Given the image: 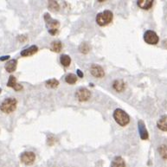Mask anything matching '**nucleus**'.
Segmentation results:
<instances>
[{
	"label": "nucleus",
	"mask_w": 167,
	"mask_h": 167,
	"mask_svg": "<svg viewBox=\"0 0 167 167\" xmlns=\"http://www.w3.org/2000/svg\"><path fill=\"white\" fill-rule=\"evenodd\" d=\"M37 51H38V47L37 45H32V46H30V48H25V49L22 50L21 51V56H24V57L33 56L34 54H36Z\"/></svg>",
	"instance_id": "obj_9"
},
{
	"label": "nucleus",
	"mask_w": 167,
	"mask_h": 167,
	"mask_svg": "<svg viewBox=\"0 0 167 167\" xmlns=\"http://www.w3.org/2000/svg\"><path fill=\"white\" fill-rule=\"evenodd\" d=\"M111 167H126L125 160L121 157H115L112 161Z\"/></svg>",
	"instance_id": "obj_14"
},
{
	"label": "nucleus",
	"mask_w": 167,
	"mask_h": 167,
	"mask_svg": "<svg viewBox=\"0 0 167 167\" xmlns=\"http://www.w3.org/2000/svg\"><path fill=\"white\" fill-rule=\"evenodd\" d=\"M90 72L93 76L96 77V78H102L105 75V72L103 68L100 67L98 64H93L90 67Z\"/></svg>",
	"instance_id": "obj_8"
},
{
	"label": "nucleus",
	"mask_w": 167,
	"mask_h": 167,
	"mask_svg": "<svg viewBox=\"0 0 167 167\" xmlns=\"http://www.w3.org/2000/svg\"><path fill=\"white\" fill-rule=\"evenodd\" d=\"M17 66H18V61L16 59H12L7 62V63L4 66V68L9 73H12V72H14L16 70Z\"/></svg>",
	"instance_id": "obj_11"
},
{
	"label": "nucleus",
	"mask_w": 167,
	"mask_h": 167,
	"mask_svg": "<svg viewBox=\"0 0 167 167\" xmlns=\"http://www.w3.org/2000/svg\"><path fill=\"white\" fill-rule=\"evenodd\" d=\"M62 48H63V44L60 41H54L51 43V46H50V48L51 50L54 51V52L58 53L62 50Z\"/></svg>",
	"instance_id": "obj_16"
},
{
	"label": "nucleus",
	"mask_w": 167,
	"mask_h": 167,
	"mask_svg": "<svg viewBox=\"0 0 167 167\" xmlns=\"http://www.w3.org/2000/svg\"><path fill=\"white\" fill-rule=\"evenodd\" d=\"M18 101L15 98H7L0 105V110L4 114H11L17 108Z\"/></svg>",
	"instance_id": "obj_1"
},
{
	"label": "nucleus",
	"mask_w": 167,
	"mask_h": 167,
	"mask_svg": "<svg viewBox=\"0 0 167 167\" xmlns=\"http://www.w3.org/2000/svg\"><path fill=\"white\" fill-rule=\"evenodd\" d=\"M113 88L117 92H122L125 89V83L122 80H115L113 83Z\"/></svg>",
	"instance_id": "obj_15"
},
{
	"label": "nucleus",
	"mask_w": 167,
	"mask_h": 167,
	"mask_svg": "<svg viewBox=\"0 0 167 167\" xmlns=\"http://www.w3.org/2000/svg\"><path fill=\"white\" fill-rule=\"evenodd\" d=\"M48 7L49 10L52 11H59V4L56 1H48Z\"/></svg>",
	"instance_id": "obj_20"
},
{
	"label": "nucleus",
	"mask_w": 167,
	"mask_h": 167,
	"mask_svg": "<svg viewBox=\"0 0 167 167\" xmlns=\"http://www.w3.org/2000/svg\"><path fill=\"white\" fill-rule=\"evenodd\" d=\"M159 152L161 154V156L163 157V159H167V146L162 145L159 148Z\"/></svg>",
	"instance_id": "obj_23"
},
{
	"label": "nucleus",
	"mask_w": 167,
	"mask_h": 167,
	"mask_svg": "<svg viewBox=\"0 0 167 167\" xmlns=\"http://www.w3.org/2000/svg\"><path fill=\"white\" fill-rule=\"evenodd\" d=\"M46 87L47 88H49V89H56L59 85V82L56 80V79H50L46 82Z\"/></svg>",
	"instance_id": "obj_19"
},
{
	"label": "nucleus",
	"mask_w": 167,
	"mask_h": 167,
	"mask_svg": "<svg viewBox=\"0 0 167 167\" xmlns=\"http://www.w3.org/2000/svg\"><path fill=\"white\" fill-rule=\"evenodd\" d=\"M79 50L82 53H83V54H88L89 52V50H90V46L87 43H82V44L80 45V47H79Z\"/></svg>",
	"instance_id": "obj_21"
},
{
	"label": "nucleus",
	"mask_w": 167,
	"mask_h": 167,
	"mask_svg": "<svg viewBox=\"0 0 167 167\" xmlns=\"http://www.w3.org/2000/svg\"><path fill=\"white\" fill-rule=\"evenodd\" d=\"M65 81L67 83L70 84V85H73L74 84L76 81H77V75H75L74 74H68L65 77Z\"/></svg>",
	"instance_id": "obj_18"
},
{
	"label": "nucleus",
	"mask_w": 167,
	"mask_h": 167,
	"mask_svg": "<svg viewBox=\"0 0 167 167\" xmlns=\"http://www.w3.org/2000/svg\"><path fill=\"white\" fill-rule=\"evenodd\" d=\"M1 91H2V89H0V93H1Z\"/></svg>",
	"instance_id": "obj_26"
},
{
	"label": "nucleus",
	"mask_w": 167,
	"mask_h": 167,
	"mask_svg": "<svg viewBox=\"0 0 167 167\" xmlns=\"http://www.w3.org/2000/svg\"><path fill=\"white\" fill-rule=\"evenodd\" d=\"M113 12L111 11H104L98 13L96 16V23L100 26H106L113 20Z\"/></svg>",
	"instance_id": "obj_3"
},
{
	"label": "nucleus",
	"mask_w": 167,
	"mask_h": 167,
	"mask_svg": "<svg viewBox=\"0 0 167 167\" xmlns=\"http://www.w3.org/2000/svg\"><path fill=\"white\" fill-rule=\"evenodd\" d=\"M10 56H1L0 57V61H5V60L9 59Z\"/></svg>",
	"instance_id": "obj_25"
},
{
	"label": "nucleus",
	"mask_w": 167,
	"mask_h": 167,
	"mask_svg": "<svg viewBox=\"0 0 167 167\" xmlns=\"http://www.w3.org/2000/svg\"><path fill=\"white\" fill-rule=\"evenodd\" d=\"M75 96L77 98V100L80 101H87L89 99H90L91 93L89 89H85V88H81L76 91Z\"/></svg>",
	"instance_id": "obj_7"
},
{
	"label": "nucleus",
	"mask_w": 167,
	"mask_h": 167,
	"mask_svg": "<svg viewBox=\"0 0 167 167\" xmlns=\"http://www.w3.org/2000/svg\"><path fill=\"white\" fill-rule=\"evenodd\" d=\"M36 159V155L32 152H23L20 156V160L21 162L23 163L26 165H30L34 163V161Z\"/></svg>",
	"instance_id": "obj_6"
},
{
	"label": "nucleus",
	"mask_w": 167,
	"mask_h": 167,
	"mask_svg": "<svg viewBox=\"0 0 167 167\" xmlns=\"http://www.w3.org/2000/svg\"><path fill=\"white\" fill-rule=\"evenodd\" d=\"M114 118L115 121L121 126H126L130 121L129 115L120 108H118V109L115 110L114 113Z\"/></svg>",
	"instance_id": "obj_2"
},
{
	"label": "nucleus",
	"mask_w": 167,
	"mask_h": 167,
	"mask_svg": "<svg viewBox=\"0 0 167 167\" xmlns=\"http://www.w3.org/2000/svg\"><path fill=\"white\" fill-rule=\"evenodd\" d=\"M138 5L143 10H149L152 6L153 1L152 0H139L138 1Z\"/></svg>",
	"instance_id": "obj_13"
},
{
	"label": "nucleus",
	"mask_w": 167,
	"mask_h": 167,
	"mask_svg": "<svg viewBox=\"0 0 167 167\" xmlns=\"http://www.w3.org/2000/svg\"><path fill=\"white\" fill-rule=\"evenodd\" d=\"M60 62L62 63V65L64 67H68L69 66L71 63V58L70 56L68 55H62L60 57Z\"/></svg>",
	"instance_id": "obj_17"
},
{
	"label": "nucleus",
	"mask_w": 167,
	"mask_h": 167,
	"mask_svg": "<svg viewBox=\"0 0 167 167\" xmlns=\"http://www.w3.org/2000/svg\"><path fill=\"white\" fill-rule=\"evenodd\" d=\"M138 126H139V131L141 139H148V133H147V130L145 128L144 122L142 120H139L138 123Z\"/></svg>",
	"instance_id": "obj_10"
},
{
	"label": "nucleus",
	"mask_w": 167,
	"mask_h": 167,
	"mask_svg": "<svg viewBox=\"0 0 167 167\" xmlns=\"http://www.w3.org/2000/svg\"><path fill=\"white\" fill-rule=\"evenodd\" d=\"M77 75H78L80 78H82V77H83V73L80 69H77Z\"/></svg>",
	"instance_id": "obj_24"
},
{
	"label": "nucleus",
	"mask_w": 167,
	"mask_h": 167,
	"mask_svg": "<svg viewBox=\"0 0 167 167\" xmlns=\"http://www.w3.org/2000/svg\"><path fill=\"white\" fill-rule=\"evenodd\" d=\"M144 40L146 43L151 45L157 44L159 41V37L157 35L155 31L152 30H147L144 34Z\"/></svg>",
	"instance_id": "obj_5"
},
{
	"label": "nucleus",
	"mask_w": 167,
	"mask_h": 167,
	"mask_svg": "<svg viewBox=\"0 0 167 167\" xmlns=\"http://www.w3.org/2000/svg\"><path fill=\"white\" fill-rule=\"evenodd\" d=\"M44 20L46 22V25L48 27V32L51 35H56L58 32V28H59L60 23L57 20L53 19L48 13L44 14Z\"/></svg>",
	"instance_id": "obj_4"
},
{
	"label": "nucleus",
	"mask_w": 167,
	"mask_h": 167,
	"mask_svg": "<svg viewBox=\"0 0 167 167\" xmlns=\"http://www.w3.org/2000/svg\"><path fill=\"white\" fill-rule=\"evenodd\" d=\"M18 85V82H17V79H16L15 76L13 75H11L9 77V81L7 82V86L10 87V88H12V89H15L16 86Z\"/></svg>",
	"instance_id": "obj_22"
},
{
	"label": "nucleus",
	"mask_w": 167,
	"mask_h": 167,
	"mask_svg": "<svg viewBox=\"0 0 167 167\" xmlns=\"http://www.w3.org/2000/svg\"><path fill=\"white\" fill-rule=\"evenodd\" d=\"M157 126L159 129L164 132H167V115H164L160 118L158 122H157Z\"/></svg>",
	"instance_id": "obj_12"
}]
</instances>
